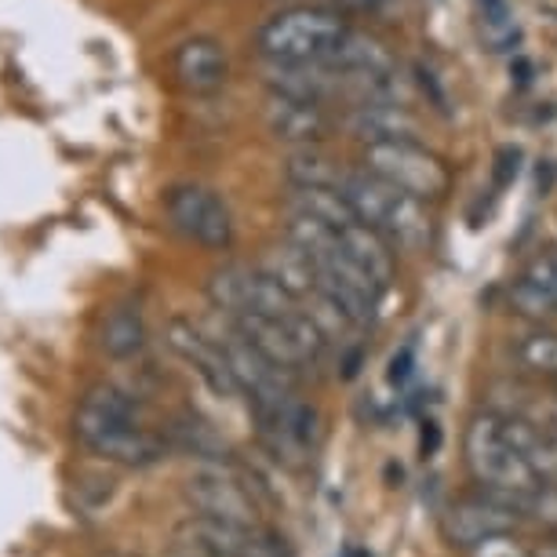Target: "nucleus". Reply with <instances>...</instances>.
I'll return each mask as SVG.
<instances>
[{"label":"nucleus","instance_id":"1","mask_svg":"<svg viewBox=\"0 0 557 557\" xmlns=\"http://www.w3.org/2000/svg\"><path fill=\"white\" fill-rule=\"evenodd\" d=\"M139 401L110 383H99L84 394L73 419V434L99 459L117 467H150L164 456V437L150 434L139 419Z\"/></svg>","mask_w":557,"mask_h":557},{"label":"nucleus","instance_id":"2","mask_svg":"<svg viewBox=\"0 0 557 557\" xmlns=\"http://www.w3.org/2000/svg\"><path fill=\"white\" fill-rule=\"evenodd\" d=\"M339 12L324 8H292L267 18L256 34V48L270 62H324L346 34Z\"/></svg>","mask_w":557,"mask_h":557},{"label":"nucleus","instance_id":"3","mask_svg":"<svg viewBox=\"0 0 557 557\" xmlns=\"http://www.w3.org/2000/svg\"><path fill=\"white\" fill-rule=\"evenodd\" d=\"M186 499L197 513L226 524H237V529H259V503L251 496V488L245 485V478L237 474L226 462H197V467L186 474Z\"/></svg>","mask_w":557,"mask_h":557},{"label":"nucleus","instance_id":"4","mask_svg":"<svg viewBox=\"0 0 557 557\" xmlns=\"http://www.w3.org/2000/svg\"><path fill=\"white\" fill-rule=\"evenodd\" d=\"M364 172H372L397 190L430 201L448 190V172L434 153H426L419 143H372L361 150Z\"/></svg>","mask_w":557,"mask_h":557},{"label":"nucleus","instance_id":"5","mask_svg":"<svg viewBox=\"0 0 557 557\" xmlns=\"http://www.w3.org/2000/svg\"><path fill=\"white\" fill-rule=\"evenodd\" d=\"M168 219L183 237L197 240L201 248L223 251L230 240H234V219H230V208L223 205V197L208 186H175L168 190Z\"/></svg>","mask_w":557,"mask_h":557},{"label":"nucleus","instance_id":"6","mask_svg":"<svg viewBox=\"0 0 557 557\" xmlns=\"http://www.w3.org/2000/svg\"><path fill=\"white\" fill-rule=\"evenodd\" d=\"M521 510H513L510 503H503L499 496L481 488L478 496L456 499L445 510V521H441V532H445L448 546H459V550H474L478 543L492 540V535H507L518 529Z\"/></svg>","mask_w":557,"mask_h":557},{"label":"nucleus","instance_id":"7","mask_svg":"<svg viewBox=\"0 0 557 557\" xmlns=\"http://www.w3.org/2000/svg\"><path fill=\"white\" fill-rule=\"evenodd\" d=\"M164 343L172 346V354L183 357V361L190 364L215 394H230V397L240 394L234 375H230V368H226V357H223V350H219V343L208 339V335L197 329L194 321H183V318L168 321Z\"/></svg>","mask_w":557,"mask_h":557},{"label":"nucleus","instance_id":"8","mask_svg":"<svg viewBox=\"0 0 557 557\" xmlns=\"http://www.w3.org/2000/svg\"><path fill=\"white\" fill-rule=\"evenodd\" d=\"M267 73H270V88L277 96L318 102V107L346 88V73L332 70L329 62H270Z\"/></svg>","mask_w":557,"mask_h":557},{"label":"nucleus","instance_id":"9","mask_svg":"<svg viewBox=\"0 0 557 557\" xmlns=\"http://www.w3.org/2000/svg\"><path fill=\"white\" fill-rule=\"evenodd\" d=\"M262 117H267V128L277 135L281 143L318 146L324 135H329V113H324L318 102L277 96V91H270Z\"/></svg>","mask_w":557,"mask_h":557},{"label":"nucleus","instance_id":"10","mask_svg":"<svg viewBox=\"0 0 557 557\" xmlns=\"http://www.w3.org/2000/svg\"><path fill=\"white\" fill-rule=\"evenodd\" d=\"M462 451H467V467L481 488H488L496 474L503 470V462L510 459V448L503 441V412H478L470 419L467 437H462Z\"/></svg>","mask_w":557,"mask_h":557},{"label":"nucleus","instance_id":"11","mask_svg":"<svg viewBox=\"0 0 557 557\" xmlns=\"http://www.w3.org/2000/svg\"><path fill=\"white\" fill-rule=\"evenodd\" d=\"M230 324H234V329L245 335V339L256 346L273 368H281V372L292 375V380H299L302 368H310L307 357H302V350H299V343L292 339L288 321H270V318H256V313H248V318H237Z\"/></svg>","mask_w":557,"mask_h":557},{"label":"nucleus","instance_id":"12","mask_svg":"<svg viewBox=\"0 0 557 557\" xmlns=\"http://www.w3.org/2000/svg\"><path fill=\"white\" fill-rule=\"evenodd\" d=\"M230 73V62H226V51L219 40L212 37H190L183 40L175 51V77L183 88L190 91H215L223 88Z\"/></svg>","mask_w":557,"mask_h":557},{"label":"nucleus","instance_id":"13","mask_svg":"<svg viewBox=\"0 0 557 557\" xmlns=\"http://www.w3.org/2000/svg\"><path fill=\"white\" fill-rule=\"evenodd\" d=\"M350 128L364 146L419 139V121L408 113V107H394V102H361L350 117Z\"/></svg>","mask_w":557,"mask_h":557},{"label":"nucleus","instance_id":"14","mask_svg":"<svg viewBox=\"0 0 557 557\" xmlns=\"http://www.w3.org/2000/svg\"><path fill=\"white\" fill-rule=\"evenodd\" d=\"M339 245L346 251V259H350L357 270L368 273V277H372L375 285L386 292V285H391V277H394V248H391V240H386L383 234H375L372 226L354 223V226L339 230Z\"/></svg>","mask_w":557,"mask_h":557},{"label":"nucleus","instance_id":"15","mask_svg":"<svg viewBox=\"0 0 557 557\" xmlns=\"http://www.w3.org/2000/svg\"><path fill=\"white\" fill-rule=\"evenodd\" d=\"M259 270L267 273L270 281H277V285L285 288L299 307L313 296V292H318V267H313L296 245H288V240L277 248H270L267 256H262Z\"/></svg>","mask_w":557,"mask_h":557},{"label":"nucleus","instance_id":"16","mask_svg":"<svg viewBox=\"0 0 557 557\" xmlns=\"http://www.w3.org/2000/svg\"><path fill=\"white\" fill-rule=\"evenodd\" d=\"M332 70L346 73V77H368V73H394V55L386 51L380 40L346 29L339 45L332 48V55L324 59Z\"/></svg>","mask_w":557,"mask_h":557},{"label":"nucleus","instance_id":"17","mask_svg":"<svg viewBox=\"0 0 557 557\" xmlns=\"http://www.w3.org/2000/svg\"><path fill=\"white\" fill-rule=\"evenodd\" d=\"M288 212L307 215V219H313V223L335 230V234L357 223L350 201H346L343 190H335V186H292Z\"/></svg>","mask_w":557,"mask_h":557},{"label":"nucleus","instance_id":"18","mask_svg":"<svg viewBox=\"0 0 557 557\" xmlns=\"http://www.w3.org/2000/svg\"><path fill=\"white\" fill-rule=\"evenodd\" d=\"M178 535H186V540H194L197 546H205L212 557H245L248 543H251V529H237V524L205 518V513L186 518Z\"/></svg>","mask_w":557,"mask_h":557},{"label":"nucleus","instance_id":"19","mask_svg":"<svg viewBox=\"0 0 557 557\" xmlns=\"http://www.w3.org/2000/svg\"><path fill=\"white\" fill-rule=\"evenodd\" d=\"M251 285H256V270L223 267L208 277V299L226 321H237L251 310Z\"/></svg>","mask_w":557,"mask_h":557},{"label":"nucleus","instance_id":"20","mask_svg":"<svg viewBox=\"0 0 557 557\" xmlns=\"http://www.w3.org/2000/svg\"><path fill=\"white\" fill-rule=\"evenodd\" d=\"M99 346L107 350L110 357H135L146 346V324H143V313L135 307H113L102 321V332H99Z\"/></svg>","mask_w":557,"mask_h":557},{"label":"nucleus","instance_id":"21","mask_svg":"<svg viewBox=\"0 0 557 557\" xmlns=\"http://www.w3.org/2000/svg\"><path fill=\"white\" fill-rule=\"evenodd\" d=\"M285 175L292 186H335V190L346 178L343 168H335L332 157H324L318 146H299L296 153H288Z\"/></svg>","mask_w":557,"mask_h":557},{"label":"nucleus","instance_id":"22","mask_svg":"<svg viewBox=\"0 0 557 557\" xmlns=\"http://www.w3.org/2000/svg\"><path fill=\"white\" fill-rule=\"evenodd\" d=\"M302 313H307V318L313 321V329L329 339V346L332 343H346L354 332H361L350 318H346V310L339 307V302H335L329 292H321V288L313 292L307 302H302Z\"/></svg>","mask_w":557,"mask_h":557},{"label":"nucleus","instance_id":"23","mask_svg":"<svg viewBox=\"0 0 557 557\" xmlns=\"http://www.w3.org/2000/svg\"><path fill=\"white\" fill-rule=\"evenodd\" d=\"M513 357L529 375H557V332L535 329L521 335L518 346H513Z\"/></svg>","mask_w":557,"mask_h":557},{"label":"nucleus","instance_id":"24","mask_svg":"<svg viewBox=\"0 0 557 557\" xmlns=\"http://www.w3.org/2000/svg\"><path fill=\"white\" fill-rule=\"evenodd\" d=\"M510 310L513 313H521L524 321H535V324H550L557 321V302L546 296V292L535 285V281L529 277H518L510 285Z\"/></svg>","mask_w":557,"mask_h":557},{"label":"nucleus","instance_id":"25","mask_svg":"<svg viewBox=\"0 0 557 557\" xmlns=\"http://www.w3.org/2000/svg\"><path fill=\"white\" fill-rule=\"evenodd\" d=\"M478 15H481V34L492 48H507L518 40V23L507 0H478Z\"/></svg>","mask_w":557,"mask_h":557},{"label":"nucleus","instance_id":"26","mask_svg":"<svg viewBox=\"0 0 557 557\" xmlns=\"http://www.w3.org/2000/svg\"><path fill=\"white\" fill-rule=\"evenodd\" d=\"M521 518H529L532 524H540L543 532L557 535V485H540L532 492V499L524 503Z\"/></svg>","mask_w":557,"mask_h":557},{"label":"nucleus","instance_id":"27","mask_svg":"<svg viewBox=\"0 0 557 557\" xmlns=\"http://www.w3.org/2000/svg\"><path fill=\"white\" fill-rule=\"evenodd\" d=\"M470 557H532V550L513 532H507V535H492V540L478 543L474 550H470Z\"/></svg>","mask_w":557,"mask_h":557},{"label":"nucleus","instance_id":"28","mask_svg":"<svg viewBox=\"0 0 557 557\" xmlns=\"http://www.w3.org/2000/svg\"><path fill=\"white\" fill-rule=\"evenodd\" d=\"M529 462L535 467V474H540L543 485H557V434H546L540 441V448L529 456Z\"/></svg>","mask_w":557,"mask_h":557},{"label":"nucleus","instance_id":"29","mask_svg":"<svg viewBox=\"0 0 557 557\" xmlns=\"http://www.w3.org/2000/svg\"><path fill=\"white\" fill-rule=\"evenodd\" d=\"M245 557H296L292 554V546L281 540L277 532H251V543H248V550Z\"/></svg>","mask_w":557,"mask_h":557},{"label":"nucleus","instance_id":"30","mask_svg":"<svg viewBox=\"0 0 557 557\" xmlns=\"http://www.w3.org/2000/svg\"><path fill=\"white\" fill-rule=\"evenodd\" d=\"M524 277L529 281H535L546 296H550L554 302H557V262L550 259V256H543V259H535L529 270H524Z\"/></svg>","mask_w":557,"mask_h":557},{"label":"nucleus","instance_id":"31","mask_svg":"<svg viewBox=\"0 0 557 557\" xmlns=\"http://www.w3.org/2000/svg\"><path fill=\"white\" fill-rule=\"evenodd\" d=\"M164 557H212V554H208L205 546H197L194 540H186V535H178V540L164 550Z\"/></svg>","mask_w":557,"mask_h":557},{"label":"nucleus","instance_id":"32","mask_svg":"<svg viewBox=\"0 0 557 557\" xmlns=\"http://www.w3.org/2000/svg\"><path fill=\"white\" fill-rule=\"evenodd\" d=\"M339 8H346V12H357V15H380L391 0H335Z\"/></svg>","mask_w":557,"mask_h":557},{"label":"nucleus","instance_id":"33","mask_svg":"<svg viewBox=\"0 0 557 557\" xmlns=\"http://www.w3.org/2000/svg\"><path fill=\"white\" fill-rule=\"evenodd\" d=\"M408 372H412V346H405L401 354H394V361H391V380H394V383H405V380H408Z\"/></svg>","mask_w":557,"mask_h":557},{"label":"nucleus","instance_id":"34","mask_svg":"<svg viewBox=\"0 0 557 557\" xmlns=\"http://www.w3.org/2000/svg\"><path fill=\"white\" fill-rule=\"evenodd\" d=\"M546 434H557V401L550 405V408H546Z\"/></svg>","mask_w":557,"mask_h":557},{"label":"nucleus","instance_id":"35","mask_svg":"<svg viewBox=\"0 0 557 557\" xmlns=\"http://www.w3.org/2000/svg\"><path fill=\"white\" fill-rule=\"evenodd\" d=\"M550 259H554V262H557V245H554V256H550Z\"/></svg>","mask_w":557,"mask_h":557}]
</instances>
